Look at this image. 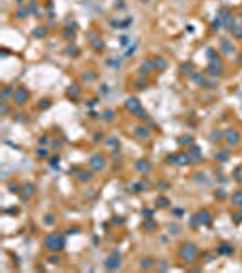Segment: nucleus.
Here are the masks:
<instances>
[{"instance_id":"f257e3e1","label":"nucleus","mask_w":242,"mask_h":273,"mask_svg":"<svg viewBox=\"0 0 242 273\" xmlns=\"http://www.w3.org/2000/svg\"><path fill=\"white\" fill-rule=\"evenodd\" d=\"M44 244H46V248L51 249V251H58V249L64 248V237L58 235V233H51V235L46 237Z\"/></svg>"},{"instance_id":"f03ea898","label":"nucleus","mask_w":242,"mask_h":273,"mask_svg":"<svg viewBox=\"0 0 242 273\" xmlns=\"http://www.w3.org/2000/svg\"><path fill=\"white\" fill-rule=\"evenodd\" d=\"M198 255V249L193 246V244H184L182 249H180V257L186 260V262H193Z\"/></svg>"},{"instance_id":"7ed1b4c3","label":"nucleus","mask_w":242,"mask_h":273,"mask_svg":"<svg viewBox=\"0 0 242 273\" xmlns=\"http://www.w3.org/2000/svg\"><path fill=\"white\" fill-rule=\"evenodd\" d=\"M118 264H120V259L113 255V257H109V259H107L106 268H107V270H115V268H118Z\"/></svg>"},{"instance_id":"20e7f679","label":"nucleus","mask_w":242,"mask_h":273,"mask_svg":"<svg viewBox=\"0 0 242 273\" xmlns=\"http://www.w3.org/2000/svg\"><path fill=\"white\" fill-rule=\"evenodd\" d=\"M91 166H93L95 170H102V167H104V159L99 157V155H95L93 159H91Z\"/></svg>"},{"instance_id":"39448f33","label":"nucleus","mask_w":242,"mask_h":273,"mask_svg":"<svg viewBox=\"0 0 242 273\" xmlns=\"http://www.w3.org/2000/svg\"><path fill=\"white\" fill-rule=\"evenodd\" d=\"M197 217H198V220H197L198 224H209V222H211V215L207 213V211H202V213H198Z\"/></svg>"},{"instance_id":"423d86ee","label":"nucleus","mask_w":242,"mask_h":273,"mask_svg":"<svg viewBox=\"0 0 242 273\" xmlns=\"http://www.w3.org/2000/svg\"><path fill=\"white\" fill-rule=\"evenodd\" d=\"M15 98H16V102H18V104H24V100H26V98H27V91L20 88L18 91L15 93Z\"/></svg>"},{"instance_id":"0eeeda50","label":"nucleus","mask_w":242,"mask_h":273,"mask_svg":"<svg viewBox=\"0 0 242 273\" xmlns=\"http://www.w3.org/2000/svg\"><path fill=\"white\" fill-rule=\"evenodd\" d=\"M218 253H222V255H229V253H233V248L229 246V244H222V246H218Z\"/></svg>"},{"instance_id":"6e6552de","label":"nucleus","mask_w":242,"mask_h":273,"mask_svg":"<svg viewBox=\"0 0 242 273\" xmlns=\"http://www.w3.org/2000/svg\"><path fill=\"white\" fill-rule=\"evenodd\" d=\"M233 204L242 206V191H239V193H235V195H233Z\"/></svg>"},{"instance_id":"1a4fd4ad","label":"nucleus","mask_w":242,"mask_h":273,"mask_svg":"<svg viewBox=\"0 0 242 273\" xmlns=\"http://www.w3.org/2000/svg\"><path fill=\"white\" fill-rule=\"evenodd\" d=\"M228 140L233 142V144H237V142H239V135H237V133H231V131H229V133H228Z\"/></svg>"},{"instance_id":"9d476101","label":"nucleus","mask_w":242,"mask_h":273,"mask_svg":"<svg viewBox=\"0 0 242 273\" xmlns=\"http://www.w3.org/2000/svg\"><path fill=\"white\" fill-rule=\"evenodd\" d=\"M80 180H91V173H86V171H80Z\"/></svg>"},{"instance_id":"9b49d317","label":"nucleus","mask_w":242,"mask_h":273,"mask_svg":"<svg viewBox=\"0 0 242 273\" xmlns=\"http://www.w3.org/2000/svg\"><path fill=\"white\" fill-rule=\"evenodd\" d=\"M157 206L158 208H166V206H168V200H166V199H158L157 200Z\"/></svg>"},{"instance_id":"f8f14e48","label":"nucleus","mask_w":242,"mask_h":273,"mask_svg":"<svg viewBox=\"0 0 242 273\" xmlns=\"http://www.w3.org/2000/svg\"><path fill=\"white\" fill-rule=\"evenodd\" d=\"M137 167H140V170H146V171H148V170H149V164H144V162H138V164H137Z\"/></svg>"},{"instance_id":"ddd939ff","label":"nucleus","mask_w":242,"mask_h":273,"mask_svg":"<svg viewBox=\"0 0 242 273\" xmlns=\"http://www.w3.org/2000/svg\"><path fill=\"white\" fill-rule=\"evenodd\" d=\"M128 102H129V104H128L129 108H133V109H137V108H138V104H137V100H135V98H133V100H128Z\"/></svg>"},{"instance_id":"4468645a","label":"nucleus","mask_w":242,"mask_h":273,"mask_svg":"<svg viewBox=\"0 0 242 273\" xmlns=\"http://www.w3.org/2000/svg\"><path fill=\"white\" fill-rule=\"evenodd\" d=\"M142 268H151V260H149V259L144 260V262H142Z\"/></svg>"}]
</instances>
